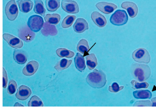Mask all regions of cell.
<instances>
[{
  "instance_id": "5bb4252c",
  "label": "cell",
  "mask_w": 156,
  "mask_h": 111,
  "mask_svg": "<svg viewBox=\"0 0 156 111\" xmlns=\"http://www.w3.org/2000/svg\"><path fill=\"white\" fill-rule=\"evenodd\" d=\"M75 32L77 33H81L89 28L87 22L83 18H78L77 19L73 26Z\"/></svg>"
},
{
  "instance_id": "7402d4cb",
  "label": "cell",
  "mask_w": 156,
  "mask_h": 111,
  "mask_svg": "<svg viewBox=\"0 0 156 111\" xmlns=\"http://www.w3.org/2000/svg\"><path fill=\"white\" fill-rule=\"evenodd\" d=\"M35 5L34 9V12L36 14L44 16L46 12L44 4L42 0H34Z\"/></svg>"
},
{
  "instance_id": "f1b7e54d",
  "label": "cell",
  "mask_w": 156,
  "mask_h": 111,
  "mask_svg": "<svg viewBox=\"0 0 156 111\" xmlns=\"http://www.w3.org/2000/svg\"><path fill=\"white\" fill-rule=\"evenodd\" d=\"M17 88L16 82L13 79H11L9 81L7 89V93L9 95H12L16 92Z\"/></svg>"
},
{
  "instance_id": "277c9868",
  "label": "cell",
  "mask_w": 156,
  "mask_h": 111,
  "mask_svg": "<svg viewBox=\"0 0 156 111\" xmlns=\"http://www.w3.org/2000/svg\"><path fill=\"white\" fill-rule=\"evenodd\" d=\"M128 19V16L125 10L118 9L112 15L110 20L114 25L121 26L126 24Z\"/></svg>"
},
{
  "instance_id": "d4e9b609",
  "label": "cell",
  "mask_w": 156,
  "mask_h": 111,
  "mask_svg": "<svg viewBox=\"0 0 156 111\" xmlns=\"http://www.w3.org/2000/svg\"><path fill=\"white\" fill-rule=\"evenodd\" d=\"M56 53L58 57L61 58L66 57L71 58L73 57L75 54L73 52L64 48L57 49Z\"/></svg>"
},
{
  "instance_id": "9c48e42d",
  "label": "cell",
  "mask_w": 156,
  "mask_h": 111,
  "mask_svg": "<svg viewBox=\"0 0 156 111\" xmlns=\"http://www.w3.org/2000/svg\"><path fill=\"white\" fill-rule=\"evenodd\" d=\"M96 6L99 11L105 14L112 13L117 8V6L114 3L104 2L97 3Z\"/></svg>"
},
{
  "instance_id": "ba28073f",
  "label": "cell",
  "mask_w": 156,
  "mask_h": 111,
  "mask_svg": "<svg viewBox=\"0 0 156 111\" xmlns=\"http://www.w3.org/2000/svg\"><path fill=\"white\" fill-rule=\"evenodd\" d=\"M3 38L9 45L13 48L18 49L23 46V43L22 41L12 34L4 33L3 34Z\"/></svg>"
},
{
  "instance_id": "52a82bcc",
  "label": "cell",
  "mask_w": 156,
  "mask_h": 111,
  "mask_svg": "<svg viewBox=\"0 0 156 111\" xmlns=\"http://www.w3.org/2000/svg\"><path fill=\"white\" fill-rule=\"evenodd\" d=\"M62 7L66 12L72 14L78 13L79 8L77 3L72 0H62Z\"/></svg>"
},
{
  "instance_id": "4fadbf2b",
  "label": "cell",
  "mask_w": 156,
  "mask_h": 111,
  "mask_svg": "<svg viewBox=\"0 0 156 111\" xmlns=\"http://www.w3.org/2000/svg\"><path fill=\"white\" fill-rule=\"evenodd\" d=\"M91 17L94 23L99 27H103L107 23V20L104 16L97 11L93 12Z\"/></svg>"
},
{
  "instance_id": "30bf717a",
  "label": "cell",
  "mask_w": 156,
  "mask_h": 111,
  "mask_svg": "<svg viewBox=\"0 0 156 111\" xmlns=\"http://www.w3.org/2000/svg\"><path fill=\"white\" fill-rule=\"evenodd\" d=\"M39 66L37 62L35 60L29 61L22 70V73L25 76H31L37 71Z\"/></svg>"
},
{
  "instance_id": "484cf974",
  "label": "cell",
  "mask_w": 156,
  "mask_h": 111,
  "mask_svg": "<svg viewBox=\"0 0 156 111\" xmlns=\"http://www.w3.org/2000/svg\"><path fill=\"white\" fill-rule=\"evenodd\" d=\"M28 106H43L44 104L41 100L37 96H32L28 103Z\"/></svg>"
},
{
  "instance_id": "cb8c5ba5",
  "label": "cell",
  "mask_w": 156,
  "mask_h": 111,
  "mask_svg": "<svg viewBox=\"0 0 156 111\" xmlns=\"http://www.w3.org/2000/svg\"><path fill=\"white\" fill-rule=\"evenodd\" d=\"M45 4L48 11L54 12L59 7L60 0H45Z\"/></svg>"
},
{
  "instance_id": "d6986e66",
  "label": "cell",
  "mask_w": 156,
  "mask_h": 111,
  "mask_svg": "<svg viewBox=\"0 0 156 111\" xmlns=\"http://www.w3.org/2000/svg\"><path fill=\"white\" fill-rule=\"evenodd\" d=\"M72 60L71 59L68 60L66 59H63L58 61L55 64L54 68L57 72H59L69 67L72 63Z\"/></svg>"
},
{
  "instance_id": "7c38bea8",
  "label": "cell",
  "mask_w": 156,
  "mask_h": 111,
  "mask_svg": "<svg viewBox=\"0 0 156 111\" xmlns=\"http://www.w3.org/2000/svg\"><path fill=\"white\" fill-rule=\"evenodd\" d=\"M123 9L127 10L130 17H135L138 13V8L136 5L133 2L126 1L123 2L121 5Z\"/></svg>"
},
{
  "instance_id": "ac0fdd59",
  "label": "cell",
  "mask_w": 156,
  "mask_h": 111,
  "mask_svg": "<svg viewBox=\"0 0 156 111\" xmlns=\"http://www.w3.org/2000/svg\"><path fill=\"white\" fill-rule=\"evenodd\" d=\"M134 97L136 99H150L152 97V94L148 90L140 89L133 92Z\"/></svg>"
},
{
  "instance_id": "9a60e30c",
  "label": "cell",
  "mask_w": 156,
  "mask_h": 111,
  "mask_svg": "<svg viewBox=\"0 0 156 111\" xmlns=\"http://www.w3.org/2000/svg\"><path fill=\"white\" fill-rule=\"evenodd\" d=\"M16 2L20 10L24 13H28L30 11L34 5L33 2L30 0H18Z\"/></svg>"
},
{
  "instance_id": "6da1fadb",
  "label": "cell",
  "mask_w": 156,
  "mask_h": 111,
  "mask_svg": "<svg viewBox=\"0 0 156 111\" xmlns=\"http://www.w3.org/2000/svg\"><path fill=\"white\" fill-rule=\"evenodd\" d=\"M130 70L134 78L139 82H144L150 77L151 71L147 64L138 63H133L131 66Z\"/></svg>"
},
{
  "instance_id": "1f68e13d",
  "label": "cell",
  "mask_w": 156,
  "mask_h": 111,
  "mask_svg": "<svg viewBox=\"0 0 156 111\" xmlns=\"http://www.w3.org/2000/svg\"><path fill=\"white\" fill-rule=\"evenodd\" d=\"M8 82V77L5 68L3 67V87L6 88Z\"/></svg>"
},
{
  "instance_id": "836d02e7",
  "label": "cell",
  "mask_w": 156,
  "mask_h": 111,
  "mask_svg": "<svg viewBox=\"0 0 156 111\" xmlns=\"http://www.w3.org/2000/svg\"><path fill=\"white\" fill-rule=\"evenodd\" d=\"M18 105L17 106H23L22 105L20 104V103H19V104L18 103V102H16L14 104V106H16Z\"/></svg>"
},
{
  "instance_id": "83f0119b",
  "label": "cell",
  "mask_w": 156,
  "mask_h": 111,
  "mask_svg": "<svg viewBox=\"0 0 156 111\" xmlns=\"http://www.w3.org/2000/svg\"><path fill=\"white\" fill-rule=\"evenodd\" d=\"M130 83L132 85V88L134 89L147 88L149 86V84L146 82H139L136 80H132Z\"/></svg>"
},
{
  "instance_id": "8992f818",
  "label": "cell",
  "mask_w": 156,
  "mask_h": 111,
  "mask_svg": "<svg viewBox=\"0 0 156 111\" xmlns=\"http://www.w3.org/2000/svg\"><path fill=\"white\" fill-rule=\"evenodd\" d=\"M5 12L9 20L13 21L16 18L18 10L15 0H11L7 3L5 7Z\"/></svg>"
},
{
  "instance_id": "e0dca14e",
  "label": "cell",
  "mask_w": 156,
  "mask_h": 111,
  "mask_svg": "<svg viewBox=\"0 0 156 111\" xmlns=\"http://www.w3.org/2000/svg\"><path fill=\"white\" fill-rule=\"evenodd\" d=\"M13 58L16 62L20 64L25 63L27 59V55L25 52L21 50L18 49L14 51Z\"/></svg>"
},
{
  "instance_id": "44dd1931",
  "label": "cell",
  "mask_w": 156,
  "mask_h": 111,
  "mask_svg": "<svg viewBox=\"0 0 156 111\" xmlns=\"http://www.w3.org/2000/svg\"><path fill=\"white\" fill-rule=\"evenodd\" d=\"M87 65L90 70L94 69L98 65L97 59L94 53H90L86 57Z\"/></svg>"
},
{
  "instance_id": "2e32d148",
  "label": "cell",
  "mask_w": 156,
  "mask_h": 111,
  "mask_svg": "<svg viewBox=\"0 0 156 111\" xmlns=\"http://www.w3.org/2000/svg\"><path fill=\"white\" fill-rule=\"evenodd\" d=\"M74 60L76 69L81 72H83L86 67L83 56L80 53L77 52L74 58Z\"/></svg>"
},
{
  "instance_id": "d6a6232c",
  "label": "cell",
  "mask_w": 156,
  "mask_h": 111,
  "mask_svg": "<svg viewBox=\"0 0 156 111\" xmlns=\"http://www.w3.org/2000/svg\"><path fill=\"white\" fill-rule=\"evenodd\" d=\"M152 106H156V97L153 98L151 99Z\"/></svg>"
},
{
  "instance_id": "603a6c76",
  "label": "cell",
  "mask_w": 156,
  "mask_h": 111,
  "mask_svg": "<svg viewBox=\"0 0 156 111\" xmlns=\"http://www.w3.org/2000/svg\"><path fill=\"white\" fill-rule=\"evenodd\" d=\"M76 48L78 51L83 54L88 52L90 48L87 41L84 39H81L77 45Z\"/></svg>"
},
{
  "instance_id": "8fae6325",
  "label": "cell",
  "mask_w": 156,
  "mask_h": 111,
  "mask_svg": "<svg viewBox=\"0 0 156 111\" xmlns=\"http://www.w3.org/2000/svg\"><path fill=\"white\" fill-rule=\"evenodd\" d=\"M31 93L32 91L29 87L22 85L18 88L15 96L18 99L23 101L27 99Z\"/></svg>"
},
{
  "instance_id": "3957f363",
  "label": "cell",
  "mask_w": 156,
  "mask_h": 111,
  "mask_svg": "<svg viewBox=\"0 0 156 111\" xmlns=\"http://www.w3.org/2000/svg\"><path fill=\"white\" fill-rule=\"evenodd\" d=\"M132 56L135 61L140 63L147 64L151 61V56L149 52L143 48L135 50L132 53Z\"/></svg>"
},
{
  "instance_id": "7a4b0ae2",
  "label": "cell",
  "mask_w": 156,
  "mask_h": 111,
  "mask_svg": "<svg viewBox=\"0 0 156 111\" xmlns=\"http://www.w3.org/2000/svg\"><path fill=\"white\" fill-rule=\"evenodd\" d=\"M86 81L93 88H101L104 87L106 83V75L102 70L95 69L88 74Z\"/></svg>"
},
{
  "instance_id": "5b68a950",
  "label": "cell",
  "mask_w": 156,
  "mask_h": 111,
  "mask_svg": "<svg viewBox=\"0 0 156 111\" xmlns=\"http://www.w3.org/2000/svg\"><path fill=\"white\" fill-rule=\"evenodd\" d=\"M44 23L43 19L41 16L34 15L31 16L28 19L27 25L31 30L37 32L41 30Z\"/></svg>"
},
{
  "instance_id": "ffe728a7",
  "label": "cell",
  "mask_w": 156,
  "mask_h": 111,
  "mask_svg": "<svg viewBox=\"0 0 156 111\" xmlns=\"http://www.w3.org/2000/svg\"><path fill=\"white\" fill-rule=\"evenodd\" d=\"M46 22L54 25L57 24L60 21L61 16L58 13L47 14L44 16Z\"/></svg>"
},
{
  "instance_id": "4dcf8cb0",
  "label": "cell",
  "mask_w": 156,
  "mask_h": 111,
  "mask_svg": "<svg viewBox=\"0 0 156 111\" xmlns=\"http://www.w3.org/2000/svg\"><path fill=\"white\" fill-rule=\"evenodd\" d=\"M124 86H119L116 82L113 83L111 86H109L108 90L111 92L116 93L122 89Z\"/></svg>"
},
{
  "instance_id": "f546056e",
  "label": "cell",
  "mask_w": 156,
  "mask_h": 111,
  "mask_svg": "<svg viewBox=\"0 0 156 111\" xmlns=\"http://www.w3.org/2000/svg\"><path fill=\"white\" fill-rule=\"evenodd\" d=\"M152 102L149 100H140L135 102L133 106H152Z\"/></svg>"
},
{
  "instance_id": "4316f807",
  "label": "cell",
  "mask_w": 156,
  "mask_h": 111,
  "mask_svg": "<svg viewBox=\"0 0 156 111\" xmlns=\"http://www.w3.org/2000/svg\"><path fill=\"white\" fill-rule=\"evenodd\" d=\"M76 18L74 15H68L63 20L61 26L63 28H67L71 26L73 22Z\"/></svg>"
}]
</instances>
